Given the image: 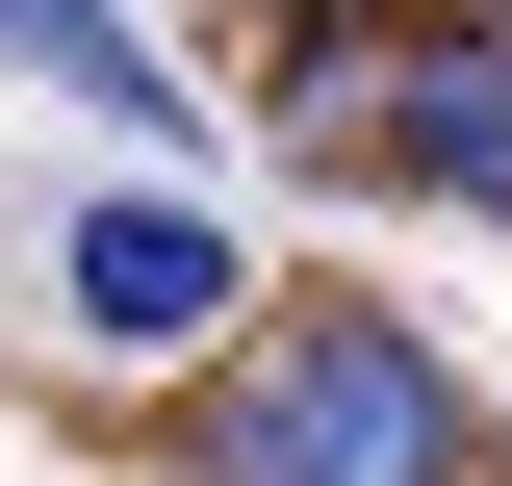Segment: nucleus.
I'll return each mask as SVG.
<instances>
[{
  "mask_svg": "<svg viewBox=\"0 0 512 486\" xmlns=\"http://www.w3.org/2000/svg\"><path fill=\"white\" fill-rule=\"evenodd\" d=\"M205 486H487V435H461V384L384 307H282L205 384Z\"/></svg>",
  "mask_w": 512,
  "mask_h": 486,
  "instance_id": "f257e3e1",
  "label": "nucleus"
},
{
  "mask_svg": "<svg viewBox=\"0 0 512 486\" xmlns=\"http://www.w3.org/2000/svg\"><path fill=\"white\" fill-rule=\"evenodd\" d=\"M52 307L103 333V359H154V333L231 307V231H205V205H77V231H52Z\"/></svg>",
  "mask_w": 512,
  "mask_h": 486,
  "instance_id": "f03ea898",
  "label": "nucleus"
},
{
  "mask_svg": "<svg viewBox=\"0 0 512 486\" xmlns=\"http://www.w3.org/2000/svg\"><path fill=\"white\" fill-rule=\"evenodd\" d=\"M384 154H410L436 205H512V26H461V52L384 77Z\"/></svg>",
  "mask_w": 512,
  "mask_h": 486,
  "instance_id": "7ed1b4c3",
  "label": "nucleus"
},
{
  "mask_svg": "<svg viewBox=\"0 0 512 486\" xmlns=\"http://www.w3.org/2000/svg\"><path fill=\"white\" fill-rule=\"evenodd\" d=\"M0 77H52V103H103V128H128V154H180V128H205V103H180V77L128 52V0H0Z\"/></svg>",
  "mask_w": 512,
  "mask_h": 486,
  "instance_id": "20e7f679",
  "label": "nucleus"
},
{
  "mask_svg": "<svg viewBox=\"0 0 512 486\" xmlns=\"http://www.w3.org/2000/svg\"><path fill=\"white\" fill-rule=\"evenodd\" d=\"M487 26H512V0H487Z\"/></svg>",
  "mask_w": 512,
  "mask_h": 486,
  "instance_id": "39448f33",
  "label": "nucleus"
}]
</instances>
